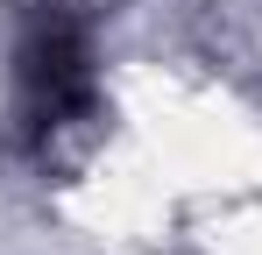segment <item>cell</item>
<instances>
[{
  "label": "cell",
  "instance_id": "1",
  "mask_svg": "<svg viewBox=\"0 0 262 255\" xmlns=\"http://www.w3.org/2000/svg\"><path fill=\"white\" fill-rule=\"evenodd\" d=\"M14 114L29 142H57L71 121L92 114V50L64 7H36L14 50Z\"/></svg>",
  "mask_w": 262,
  "mask_h": 255
}]
</instances>
